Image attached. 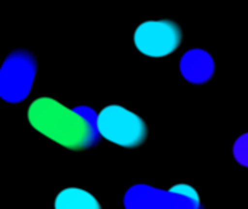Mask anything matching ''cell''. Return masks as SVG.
I'll return each instance as SVG.
<instances>
[{
	"instance_id": "cell-1",
	"label": "cell",
	"mask_w": 248,
	"mask_h": 209,
	"mask_svg": "<svg viewBox=\"0 0 248 209\" xmlns=\"http://www.w3.org/2000/svg\"><path fill=\"white\" fill-rule=\"evenodd\" d=\"M28 119L38 132L68 150H86L100 141L97 113L89 106L68 109L51 97H39L31 103Z\"/></svg>"
},
{
	"instance_id": "cell-2",
	"label": "cell",
	"mask_w": 248,
	"mask_h": 209,
	"mask_svg": "<svg viewBox=\"0 0 248 209\" xmlns=\"http://www.w3.org/2000/svg\"><path fill=\"white\" fill-rule=\"evenodd\" d=\"M125 209H203L198 192L189 185L161 191L148 185H134L124 198Z\"/></svg>"
},
{
	"instance_id": "cell-3",
	"label": "cell",
	"mask_w": 248,
	"mask_h": 209,
	"mask_svg": "<svg viewBox=\"0 0 248 209\" xmlns=\"http://www.w3.org/2000/svg\"><path fill=\"white\" fill-rule=\"evenodd\" d=\"M97 129L102 138L126 148L138 147L147 138L145 122L119 105L106 106L97 113Z\"/></svg>"
},
{
	"instance_id": "cell-4",
	"label": "cell",
	"mask_w": 248,
	"mask_h": 209,
	"mask_svg": "<svg viewBox=\"0 0 248 209\" xmlns=\"http://www.w3.org/2000/svg\"><path fill=\"white\" fill-rule=\"evenodd\" d=\"M36 76V60L25 49L10 52L0 68V97L9 103L25 100Z\"/></svg>"
},
{
	"instance_id": "cell-5",
	"label": "cell",
	"mask_w": 248,
	"mask_h": 209,
	"mask_svg": "<svg viewBox=\"0 0 248 209\" xmlns=\"http://www.w3.org/2000/svg\"><path fill=\"white\" fill-rule=\"evenodd\" d=\"M134 42L144 55L161 58L179 48L182 29L173 20H147L135 29Z\"/></svg>"
},
{
	"instance_id": "cell-6",
	"label": "cell",
	"mask_w": 248,
	"mask_h": 209,
	"mask_svg": "<svg viewBox=\"0 0 248 209\" xmlns=\"http://www.w3.org/2000/svg\"><path fill=\"white\" fill-rule=\"evenodd\" d=\"M214 71V58L203 49H190L180 60V73L192 84H203L209 81Z\"/></svg>"
},
{
	"instance_id": "cell-7",
	"label": "cell",
	"mask_w": 248,
	"mask_h": 209,
	"mask_svg": "<svg viewBox=\"0 0 248 209\" xmlns=\"http://www.w3.org/2000/svg\"><path fill=\"white\" fill-rule=\"evenodd\" d=\"M55 209H102L97 199L78 188H68L58 193Z\"/></svg>"
},
{
	"instance_id": "cell-8",
	"label": "cell",
	"mask_w": 248,
	"mask_h": 209,
	"mask_svg": "<svg viewBox=\"0 0 248 209\" xmlns=\"http://www.w3.org/2000/svg\"><path fill=\"white\" fill-rule=\"evenodd\" d=\"M232 154L238 164L248 167V132L240 135L235 140L232 147Z\"/></svg>"
}]
</instances>
